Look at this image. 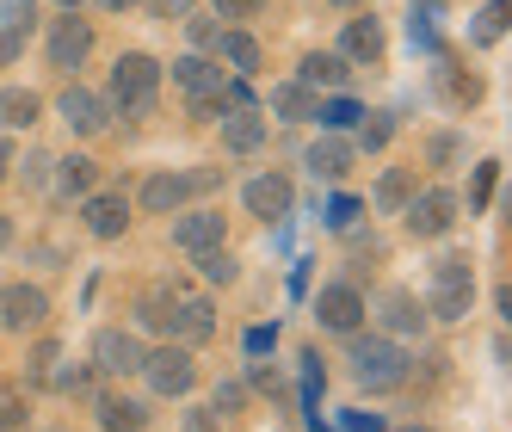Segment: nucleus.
<instances>
[{"mask_svg": "<svg viewBox=\"0 0 512 432\" xmlns=\"http://www.w3.org/2000/svg\"><path fill=\"white\" fill-rule=\"evenodd\" d=\"M494 173H500V161H482V167H475V186H469V210H482V204H488V192H494Z\"/></svg>", "mask_w": 512, "mask_h": 432, "instance_id": "obj_39", "label": "nucleus"}, {"mask_svg": "<svg viewBox=\"0 0 512 432\" xmlns=\"http://www.w3.org/2000/svg\"><path fill=\"white\" fill-rule=\"evenodd\" d=\"M315 118H321L327 130H346V124H358L364 112H358V105H352V99H327V105H315Z\"/></svg>", "mask_w": 512, "mask_h": 432, "instance_id": "obj_34", "label": "nucleus"}, {"mask_svg": "<svg viewBox=\"0 0 512 432\" xmlns=\"http://www.w3.org/2000/svg\"><path fill=\"white\" fill-rule=\"evenodd\" d=\"M241 408H247V383H216L210 414H241Z\"/></svg>", "mask_w": 512, "mask_h": 432, "instance_id": "obj_38", "label": "nucleus"}, {"mask_svg": "<svg viewBox=\"0 0 512 432\" xmlns=\"http://www.w3.org/2000/svg\"><path fill=\"white\" fill-rule=\"evenodd\" d=\"M93 377H99V371H93V365H75V371H56V377H50V383H56V389H62V395H93Z\"/></svg>", "mask_w": 512, "mask_h": 432, "instance_id": "obj_37", "label": "nucleus"}, {"mask_svg": "<svg viewBox=\"0 0 512 432\" xmlns=\"http://www.w3.org/2000/svg\"><path fill=\"white\" fill-rule=\"evenodd\" d=\"M149 13H155V19H173V25H186V19L198 13V0H149Z\"/></svg>", "mask_w": 512, "mask_h": 432, "instance_id": "obj_41", "label": "nucleus"}, {"mask_svg": "<svg viewBox=\"0 0 512 432\" xmlns=\"http://www.w3.org/2000/svg\"><path fill=\"white\" fill-rule=\"evenodd\" d=\"M19 50H25V31H0V68L19 62Z\"/></svg>", "mask_w": 512, "mask_h": 432, "instance_id": "obj_46", "label": "nucleus"}, {"mask_svg": "<svg viewBox=\"0 0 512 432\" xmlns=\"http://www.w3.org/2000/svg\"><path fill=\"white\" fill-rule=\"evenodd\" d=\"M75 7H81V0H62V13H75Z\"/></svg>", "mask_w": 512, "mask_h": 432, "instance_id": "obj_54", "label": "nucleus"}, {"mask_svg": "<svg viewBox=\"0 0 512 432\" xmlns=\"http://www.w3.org/2000/svg\"><path fill=\"white\" fill-rule=\"evenodd\" d=\"M266 0H216V19H260Z\"/></svg>", "mask_w": 512, "mask_h": 432, "instance_id": "obj_43", "label": "nucleus"}, {"mask_svg": "<svg viewBox=\"0 0 512 432\" xmlns=\"http://www.w3.org/2000/svg\"><path fill=\"white\" fill-rule=\"evenodd\" d=\"M198 260V272H204V284H235V254H229V247H210V254H192Z\"/></svg>", "mask_w": 512, "mask_h": 432, "instance_id": "obj_30", "label": "nucleus"}, {"mask_svg": "<svg viewBox=\"0 0 512 432\" xmlns=\"http://www.w3.org/2000/svg\"><path fill=\"white\" fill-rule=\"evenodd\" d=\"M469 38H475V44H500V38H506V0H488Z\"/></svg>", "mask_w": 512, "mask_h": 432, "instance_id": "obj_31", "label": "nucleus"}, {"mask_svg": "<svg viewBox=\"0 0 512 432\" xmlns=\"http://www.w3.org/2000/svg\"><path fill=\"white\" fill-rule=\"evenodd\" d=\"M315 315H321L327 334H358L364 315H371V303L358 297V284H321V291H315Z\"/></svg>", "mask_w": 512, "mask_h": 432, "instance_id": "obj_6", "label": "nucleus"}, {"mask_svg": "<svg viewBox=\"0 0 512 432\" xmlns=\"http://www.w3.org/2000/svg\"><path fill=\"white\" fill-rule=\"evenodd\" d=\"M99 7H105V13H130V7H136V0H99Z\"/></svg>", "mask_w": 512, "mask_h": 432, "instance_id": "obj_52", "label": "nucleus"}, {"mask_svg": "<svg viewBox=\"0 0 512 432\" xmlns=\"http://www.w3.org/2000/svg\"><path fill=\"white\" fill-rule=\"evenodd\" d=\"M0 13H7V31H25L31 25V0H7Z\"/></svg>", "mask_w": 512, "mask_h": 432, "instance_id": "obj_45", "label": "nucleus"}, {"mask_svg": "<svg viewBox=\"0 0 512 432\" xmlns=\"http://www.w3.org/2000/svg\"><path fill=\"white\" fill-rule=\"evenodd\" d=\"M186 432H216V414H210V408H198V414H186Z\"/></svg>", "mask_w": 512, "mask_h": 432, "instance_id": "obj_50", "label": "nucleus"}, {"mask_svg": "<svg viewBox=\"0 0 512 432\" xmlns=\"http://www.w3.org/2000/svg\"><path fill=\"white\" fill-rule=\"evenodd\" d=\"M155 99H161V62L142 56V50L118 56V68H112V99H105V105H112L118 118H149Z\"/></svg>", "mask_w": 512, "mask_h": 432, "instance_id": "obj_2", "label": "nucleus"}, {"mask_svg": "<svg viewBox=\"0 0 512 432\" xmlns=\"http://www.w3.org/2000/svg\"><path fill=\"white\" fill-rule=\"evenodd\" d=\"M389 136H395V124H389V118H377V124H364V136H358V142H364V149H383Z\"/></svg>", "mask_w": 512, "mask_h": 432, "instance_id": "obj_44", "label": "nucleus"}, {"mask_svg": "<svg viewBox=\"0 0 512 432\" xmlns=\"http://www.w3.org/2000/svg\"><path fill=\"white\" fill-rule=\"evenodd\" d=\"M346 432H383V420L364 414V408H352V414H346Z\"/></svg>", "mask_w": 512, "mask_h": 432, "instance_id": "obj_47", "label": "nucleus"}, {"mask_svg": "<svg viewBox=\"0 0 512 432\" xmlns=\"http://www.w3.org/2000/svg\"><path fill=\"white\" fill-rule=\"evenodd\" d=\"M192 118H198V124H216V118H229L223 93H198V99H192Z\"/></svg>", "mask_w": 512, "mask_h": 432, "instance_id": "obj_42", "label": "nucleus"}, {"mask_svg": "<svg viewBox=\"0 0 512 432\" xmlns=\"http://www.w3.org/2000/svg\"><path fill=\"white\" fill-rule=\"evenodd\" d=\"M377 315H383V340H408V334H420V328H426V309H420V297H414V291H383Z\"/></svg>", "mask_w": 512, "mask_h": 432, "instance_id": "obj_14", "label": "nucleus"}, {"mask_svg": "<svg viewBox=\"0 0 512 432\" xmlns=\"http://www.w3.org/2000/svg\"><path fill=\"white\" fill-rule=\"evenodd\" d=\"M87 235L93 241H118L124 229H130V198L124 192H87Z\"/></svg>", "mask_w": 512, "mask_h": 432, "instance_id": "obj_10", "label": "nucleus"}, {"mask_svg": "<svg viewBox=\"0 0 512 432\" xmlns=\"http://www.w3.org/2000/svg\"><path fill=\"white\" fill-rule=\"evenodd\" d=\"M297 81L303 87H346L352 81V62L340 50H315V56H303V75Z\"/></svg>", "mask_w": 512, "mask_h": 432, "instance_id": "obj_22", "label": "nucleus"}, {"mask_svg": "<svg viewBox=\"0 0 512 432\" xmlns=\"http://www.w3.org/2000/svg\"><path fill=\"white\" fill-rule=\"evenodd\" d=\"M315 105H321V99H315V87H303V81H278V87H272V118H278V124H309Z\"/></svg>", "mask_w": 512, "mask_h": 432, "instance_id": "obj_20", "label": "nucleus"}, {"mask_svg": "<svg viewBox=\"0 0 512 432\" xmlns=\"http://www.w3.org/2000/svg\"><path fill=\"white\" fill-rule=\"evenodd\" d=\"M44 167H56L50 155H25V186H44Z\"/></svg>", "mask_w": 512, "mask_h": 432, "instance_id": "obj_48", "label": "nucleus"}, {"mask_svg": "<svg viewBox=\"0 0 512 432\" xmlns=\"http://www.w3.org/2000/svg\"><path fill=\"white\" fill-rule=\"evenodd\" d=\"M216 124H223V149H229V155H253V149L266 142V112H253V105H247V112L216 118Z\"/></svg>", "mask_w": 512, "mask_h": 432, "instance_id": "obj_18", "label": "nucleus"}, {"mask_svg": "<svg viewBox=\"0 0 512 432\" xmlns=\"http://www.w3.org/2000/svg\"><path fill=\"white\" fill-rule=\"evenodd\" d=\"M346 340H352V377H358V389L389 395V389L408 383L414 358H408L401 340H383V334H346Z\"/></svg>", "mask_w": 512, "mask_h": 432, "instance_id": "obj_1", "label": "nucleus"}, {"mask_svg": "<svg viewBox=\"0 0 512 432\" xmlns=\"http://www.w3.org/2000/svg\"><path fill=\"white\" fill-rule=\"evenodd\" d=\"M457 192H445V186H432V192H414L408 204H401V216H408V235H420V241H445L451 229H457Z\"/></svg>", "mask_w": 512, "mask_h": 432, "instance_id": "obj_3", "label": "nucleus"}, {"mask_svg": "<svg viewBox=\"0 0 512 432\" xmlns=\"http://www.w3.org/2000/svg\"><path fill=\"white\" fill-rule=\"evenodd\" d=\"M142 358H149V346L130 328H99L93 334V371L99 377H130V371H142Z\"/></svg>", "mask_w": 512, "mask_h": 432, "instance_id": "obj_4", "label": "nucleus"}, {"mask_svg": "<svg viewBox=\"0 0 512 432\" xmlns=\"http://www.w3.org/2000/svg\"><path fill=\"white\" fill-rule=\"evenodd\" d=\"M56 112H62V124L75 130V136H99L105 124H112V105H105L93 87H68V93L56 99Z\"/></svg>", "mask_w": 512, "mask_h": 432, "instance_id": "obj_8", "label": "nucleus"}, {"mask_svg": "<svg viewBox=\"0 0 512 432\" xmlns=\"http://www.w3.org/2000/svg\"><path fill=\"white\" fill-rule=\"evenodd\" d=\"M142 377H149L155 395H192L198 383V365H192V346H161L142 358Z\"/></svg>", "mask_w": 512, "mask_h": 432, "instance_id": "obj_5", "label": "nucleus"}, {"mask_svg": "<svg viewBox=\"0 0 512 432\" xmlns=\"http://www.w3.org/2000/svg\"><path fill=\"white\" fill-rule=\"evenodd\" d=\"M352 155H358V149H352L346 136H321L303 161H309V173H315V179H346V173H352Z\"/></svg>", "mask_w": 512, "mask_h": 432, "instance_id": "obj_21", "label": "nucleus"}, {"mask_svg": "<svg viewBox=\"0 0 512 432\" xmlns=\"http://www.w3.org/2000/svg\"><path fill=\"white\" fill-rule=\"evenodd\" d=\"M173 87H186L192 99H198V93H223V62H210V56H198V50L179 56V62H173Z\"/></svg>", "mask_w": 512, "mask_h": 432, "instance_id": "obj_19", "label": "nucleus"}, {"mask_svg": "<svg viewBox=\"0 0 512 432\" xmlns=\"http://www.w3.org/2000/svg\"><path fill=\"white\" fill-rule=\"evenodd\" d=\"M0 432H25V402H19V389L0 395Z\"/></svg>", "mask_w": 512, "mask_h": 432, "instance_id": "obj_40", "label": "nucleus"}, {"mask_svg": "<svg viewBox=\"0 0 512 432\" xmlns=\"http://www.w3.org/2000/svg\"><path fill=\"white\" fill-rule=\"evenodd\" d=\"M38 112H44V105H38L31 87H0V124H7V130H31Z\"/></svg>", "mask_w": 512, "mask_h": 432, "instance_id": "obj_24", "label": "nucleus"}, {"mask_svg": "<svg viewBox=\"0 0 512 432\" xmlns=\"http://www.w3.org/2000/svg\"><path fill=\"white\" fill-rule=\"evenodd\" d=\"M93 414H99V432H142L149 426V402L142 395H118V389L93 395Z\"/></svg>", "mask_w": 512, "mask_h": 432, "instance_id": "obj_12", "label": "nucleus"}, {"mask_svg": "<svg viewBox=\"0 0 512 432\" xmlns=\"http://www.w3.org/2000/svg\"><path fill=\"white\" fill-rule=\"evenodd\" d=\"M408 198H414V173H408V167H389V173L377 179V198H371V204H377L383 216H395Z\"/></svg>", "mask_w": 512, "mask_h": 432, "instance_id": "obj_28", "label": "nucleus"}, {"mask_svg": "<svg viewBox=\"0 0 512 432\" xmlns=\"http://www.w3.org/2000/svg\"><path fill=\"white\" fill-rule=\"evenodd\" d=\"M173 334L186 340V346H204V340L216 334V309H210V297H198V291H173Z\"/></svg>", "mask_w": 512, "mask_h": 432, "instance_id": "obj_11", "label": "nucleus"}, {"mask_svg": "<svg viewBox=\"0 0 512 432\" xmlns=\"http://www.w3.org/2000/svg\"><path fill=\"white\" fill-rule=\"evenodd\" d=\"M93 56V25L75 19V13H62L50 25V68H81Z\"/></svg>", "mask_w": 512, "mask_h": 432, "instance_id": "obj_9", "label": "nucleus"}, {"mask_svg": "<svg viewBox=\"0 0 512 432\" xmlns=\"http://www.w3.org/2000/svg\"><path fill=\"white\" fill-rule=\"evenodd\" d=\"M56 186H62L68 198H87V192L99 186V161H87V155H68V161H56Z\"/></svg>", "mask_w": 512, "mask_h": 432, "instance_id": "obj_27", "label": "nucleus"}, {"mask_svg": "<svg viewBox=\"0 0 512 432\" xmlns=\"http://www.w3.org/2000/svg\"><path fill=\"white\" fill-rule=\"evenodd\" d=\"M56 365H62V346H56L50 334H38V346L25 352V383H50V377H56Z\"/></svg>", "mask_w": 512, "mask_h": 432, "instance_id": "obj_29", "label": "nucleus"}, {"mask_svg": "<svg viewBox=\"0 0 512 432\" xmlns=\"http://www.w3.org/2000/svg\"><path fill=\"white\" fill-rule=\"evenodd\" d=\"M0 247H13V216H0Z\"/></svg>", "mask_w": 512, "mask_h": 432, "instance_id": "obj_53", "label": "nucleus"}, {"mask_svg": "<svg viewBox=\"0 0 512 432\" xmlns=\"http://www.w3.org/2000/svg\"><path fill=\"white\" fill-rule=\"evenodd\" d=\"M44 321H50V297L38 284H7L0 291V328L7 334H44Z\"/></svg>", "mask_w": 512, "mask_h": 432, "instance_id": "obj_7", "label": "nucleus"}, {"mask_svg": "<svg viewBox=\"0 0 512 432\" xmlns=\"http://www.w3.org/2000/svg\"><path fill=\"white\" fill-rule=\"evenodd\" d=\"M408 432H426V426H408Z\"/></svg>", "mask_w": 512, "mask_h": 432, "instance_id": "obj_56", "label": "nucleus"}, {"mask_svg": "<svg viewBox=\"0 0 512 432\" xmlns=\"http://www.w3.org/2000/svg\"><path fill=\"white\" fill-rule=\"evenodd\" d=\"M334 7H358V0H334Z\"/></svg>", "mask_w": 512, "mask_h": 432, "instance_id": "obj_55", "label": "nucleus"}, {"mask_svg": "<svg viewBox=\"0 0 512 432\" xmlns=\"http://www.w3.org/2000/svg\"><path fill=\"white\" fill-rule=\"evenodd\" d=\"M383 25L371 19V13H358V19H346V38H340V56L346 62H383Z\"/></svg>", "mask_w": 512, "mask_h": 432, "instance_id": "obj_17", "label": "nucleus"}, {"mask_svg": "<svg viewBox=\"0 0 512 432\" xmlns=\"http://www.w3.org/2000/svg\"><path fill=\"white\" fill-rule=\"evenodd\" d=\"M352 216H358V204H352V198H340L334 210H327V223H334V229H352Z\"/></svg>", "mask_w": 512, "mask_h": 432, "instance_id": "obj_49", "label": "nucleus"}, {"mask_svg": "<svg viewBox=\"0 0 512 432\" xmlns=\"http://www.w3.org/2000/svg\"><path fill=\"white\" fill-rule=\"evenodd\" d=\"M44 432H62V426H44Z\"/></svg>", "mask_w": 512, "mask_h": 432, "instance_id": "obj_57", "label": "nucleus"}, {"mask_svg": "<svg viewBox=\"0 0 512 432\" xmlns=\"http://www.w3.org/2000/svg\"><path fill=\"white\" fill-rule=\"evenodd\" d=\"M136 321L149 334H173V284H149V291L136 297Z\"/></svg>", "mask_w": 512, "mask_h": 432, "instance_id": "obj_23", "label": "nucleus"}, {"mask_svg": "<svg viewBox=\"0 0 512 432\" xmlns=\"http://www.w3.org/2000/svg\"><path fill=\"white\" fill-rule=\"evenodd\" d=\"M432 284H438V291H445V284H475V266L463 254H445V260L432 266Z\"/></svg>", "mask_w": 512, "mask_h": 432, "instance_id": "obj_33", "label": "nucleus"}, {"mask_svg": "<svg viewBox=\"0 0 512 432\" xmlns=\"http://www.w3.org/2000/svg\"><path fill=\"white\" fill-rule=\"evenodd\" d=\"M469 303H475V284H445V291L432 284L426 315H432V321H463V315H469Z\"/></svg>", "mask_w": 512, "mask_h": 432, "instance_id": "obj_26", "label": "nucleus"}, {"mask_svg": "<svg viewBox=\"0 0 512 432\" xmlns=\"http://www.w3.org/2000/svg\"><path fill=\"white\" fill-rule=\"evenodd\" d=\"M216 56H223L235 75L247 81L253 68H260V38H253V31H223V44H216Z\"/></svg>", "mask_w": 512, "mask_h": 432, "instance_id": "obj_25", "label": "nucleus"}, {"mask_svg": "<svg viewBox=\"0 0 512 432\" xmlns=\"http://www.w3.org/2000/svg\"><path fill=\"white\" fill-rule=\"evenodd\" d=\"M13 167H19V161H13V142H7V136H0V179H7Z\"/></svg>", "mask_w": 512, "mask_h": 432, "instance_id": "obj_51", "label": "nucleus"}, {"mask_svg": "<svg viewBox=\"0 0 512 432\" xmlns=\"http://www.w3.org/2000/svg\"><path fill=\"white\" fill-rule=\"evenodd\" d=\"M445 93H451V105H475V99H482V81H475V75H457V68H445Z\"/></svg>", "mask_w": 512, "mask_h": 432, "instance_id": "obj_36", "label": "nucleus"}, {"mask_svg": "<svg viewBox=\"0 0 512 432\" xmlns=\"http://www.w3.org/2000/svg\"><path fill=\"white\" fill-rule=\"evenodd\" d=\"M186 31H192V50H198V56L223 44V25H216V19H204V13H192V19H186Z\"/></svg>", "mask_w": 512, "mask_h": 432, "instance_id": "obj_35", "label": "nucleus"}, {"mask_svg": "<svg viewBox=\"0 0 512 432\" xmlns=\"http://www.w3.org/2000/svg\"><path fill=\"white\" fill-rule=\"evenodd\" d=\"M247 210L253 216H266V223H278V216L290 210V198H297V192H290V179L284 173H260V179H247Z\"/></svg>", "mask_w": 512, "mask_h": 432, "instance_id": "obj_16", "label": "nucleus"}, {"mask_svg": "<svg viewBox=\"0 0 512 432\" xmlns=\"http://www.w3.org/2000/svg\"><path fill=\"white\" fill-rule=\"evenodd\" d=\"M192 198V173H149L142 179V210H155V216H179Z\"/></svg>", "mask_w": 512, "mask_h": 432, "instance_id": "obj_15", "label": "nucleus"}, {"mask_svg": "<svg viewBox=\"0 0 512 432\" xmlns=\"http://www.w3.org/2000/svg\"><path fill=\"white\" fill-rule=\"evenodd\" d=\"M426 161H432V167H457V161H463V142H457L451 130L426 136Z\"/></svg>", "mask_w": 512, "mask_h": 432, "instance_id": "obj_32", "label": "nucleus"}, {"mask_svg": "<svg viewBox=\"0 0 512 432\" xmlns=\"http://www.w3.org/2000/svg\"><path fill=\"white\" fill-rule=\"evenodd\" d=\"M173 247L179 254H210V247H223V210H186L173 223Z\"/></svg>", "mask_w": 512, "mask_h": 432, "instance_id": "obj_13", "label": "nucleus"}]
</instances>
